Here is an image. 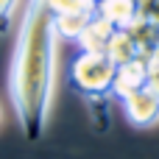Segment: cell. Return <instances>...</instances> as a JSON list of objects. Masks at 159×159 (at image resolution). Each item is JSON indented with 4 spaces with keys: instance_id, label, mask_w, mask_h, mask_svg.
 I'll use <instances>...</instances> for the list:
<instances>
[{
    "instance_id": "obj_1",
    "label": "cell",
    "mask_w": 159,
    "mask_h": 159,
    "mask_svg": "<svg viewBox=\"0 0 159 159\" xmlns=\"http://www.w3.org/2000/svg\"><path fill=\"white\" fill-rule=\"evenodd\" d=\"M56 78V25L42 0H28L8 73V92L28 143H36L48 123Z\"/></svg>"
},
{
    "instance_id": "obj_2",
    "label": "cell",
    "mask_w": 159,
    "mask_h": 159,
    "mask_svg": "<svg viewBox=\"0 0 159 159\" xmlns=\"http://www.w3.org/2000/svg\"><path fill=\"white\" fill-rule=\"evenodd\" d=\"M117 64L106 53L81 50L70 64V87L89 103V117L98 131L109 129V106L115 101L112 84H115Z\"/></svg>"
},
{
    "instance_id": "obj_3",
    "label": "cell",
    "mask_w": 159,
    "mask_h": 159,
    "mask_svg": "<svg viewBox=\"0 0 159 159\" xmlns=\"http://www.w3.org/2000/svg\"><path fill=\"white\" fill-rule=\"evenodd\" d=\"M148 64L151 59H134L126 64H117L115 70V84H112V95L115 101H123L131 92H140L148 87Z\"/></svg>"
},
{
    "instance_id": "obj_4",
    "label": "cell",
    "mask_w": 159,
    "mask_h": 159,
    "mask_svg": "<svg viewBox=\"0 0 159 159\" xmlns=\"http://www.w3.org/2000/svg\"><path fill=\"white\" fill-rule=\"evenodd\" d=\"M120 103H123V109H126L129 123L137 126V129H148V126H154L159 120V95H154L148 87L140 89V92L126 95Z\"/></svg>"
},
{
    "instance_id": "obj_5",
    "label": "cell",
    "mask_w": 159,
    "mask_h": 159,
    "mask_svg": "<svg viewBox=\"0 0 159 159\" xmlns=\"http://www.w3.org/2000/svg\"><path fill=\"white\" fill-rule=\"evenodd\" d=\"M95 14L115 28H129L140 20V0H95Z\"/></svg>"
},
{
    "instance_id": "obj_6",
    "label": "cell",
    "mask_w": 159,
    "mask_h": 159,
    "mask_svg": "<svg viewBox=\"0 0 159 159\" xmlns=\"http://www.w3.org/2000/svg\"><path fill=\"white\" fill-rule=\"evenodd\" d=\"M115 31H117V28H115V25H109L103 17L92 14V20L87 22V28H84V31H81V36H78V45H81V50L106 53L109 39H112V34H115Z\"/></svg>"
},
{
    "instance_id": "obj_7",
    "label": "cell",
    "mask_w": 159,
    "mask_h": 159,
    "mask_svg": "<svg viewBox=\"0 0 159 159\" xmlns=\"http://www.w3.org/2000/svg\"><path fill=\"white\" fill-rule=\"evenodd\" d=\"M106 56L115 61V64H126V61H134V59H145L134 42V36L129 34V28H117L109 39V48H106Z\"/></svg>"
},
{
    "instance_id": "obj_8",
    "label": "cell",
    "mask_w": 159,
    "mask_h": 159,
    "mask_svg": "<svg viewBox=\"0 0 159 159\" xmlns=\"http://www.w3.org/2000/svg\"><path fill=\"white\" fill-rule=\"evenodd\" d=\"M95 11H70V14H53V25H56V36L73 39L78 42L81 31L87 28V22L92 20Z\"/></svg>"
},
{
    "instance_id": "obj_9",
    "label": "cell",
    "mask_w": 159,
    "mask_h": 159,
    "mask_svg": "<svg viewBox=\"0 0 159 159\" xmlns=\"http://www.w3.org/2000/svg\"><path fill=\"white\" fill-rule=\"evenodd\" d=\"M129 34L134 36L140 53H143L145 59H151L154 50H157V42H159V25H154V22L145 20V17H140V20H134V22L129 25Z\"/></svg>"
},
{
    "instance_id": "obj_10",
    "label": "cell",
    "mask_w": 159,
    "mask_h": 159,
    "mask_svg": "<svg viewBox=\"0 0 159 159\" xmlns=\"http://www.w3.org/2000/svg\"><path fill=\"white\" fill-rule=\"evenodd\" d=\"M53 14H70V11H95V0H42Z\"/></svg>"
},
{
    "instance_id": "obj_11",
    "label": "cell",
    "mask_w": 159,
    "mask_h": 159,
    "mask_svg": "<svg viewBox=\"0 0 159 159\" xmlns=\"http://www.w3.org/2000/svg\"><path fill=\"white\" fill-rule=\"evenodd\" d=\"M17 6H20V0H0V36L11 28V17H14Z\"/></svg>"
},
{
    "instance_id": "obj_12",
    "label": "cell",
    "mask_w": 159,
    "mask_h": 159,
    "mask_svg": "<svg viewBox=\"0 0 159 159\" xmlns=\"http://www.w3.org/2000/svg\"><path fill=\"white\" fill-rule=\"evenodd\" d=\"M140 17L159 25V0H140Z\"/></svg>"
},
{
    "instance_id": "obj_13",
    "label": "cell",
    "mask_w": 159,
    "mask_h": 159,
    "mask_svg": "<svg viewBox=\"0 0 159 159\" xmlns=\"http://www.w3.org/2000/svg\"><path fill=\"white\" fill-rule=\"evenodd\" d=\"M148 89L159 95V61L151 59V64H148Z\"/></svg>"
},
{
    "instance_id": "obj_14",
    "label": "cell",
    "mask_w": 159,
    "mask_h": 159,
    "mask_svg": "<svg viewBox=\"0 0 159 159\" xmlns=\"http://www.w3.org/2000/svg\"><path fill=\"white\" fill-rule=\"evenodd\" d=\"M154 61H159V42H157V50H154V56H151Z\"/></svg>"
},
{
    "instance_id": "obj_15",
    "label": "cell",
    "mask_w": 159,
    "mask_h": 159,
    "mask_svg": "<svg viewBox=\"0 0 159 159\" xmlns=\"http://www.w3.org/2000/svg\"><path fill=\"white\" fill-rule=\"evenodd\" d=\"M0 117H3V112H0Z\"/></svg>"
}]
</instances>
